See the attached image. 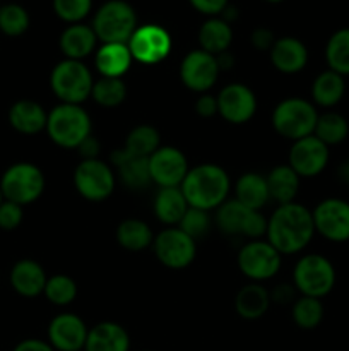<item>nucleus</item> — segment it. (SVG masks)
<instances>
[{
    "mask_svg": "<svg viewBox=\"0 0 349 351\" xmlns=\"http://www.w3.org/2000/svg\"><path fill=\"white\" fill-rule=\"evenodd\" d=\"M315 233L311 211L298 202L277 206L267 219V242L281 256H291L307 249Z\"/></svg>",
    "mask_w": 349,
    "mask_h": 351,
    "instance_id": "nucleus-1",
    "label": "nucleus"
},
{
    "mask_svg": "<svg viewBox=\"0 0 349 351\" xmlns=\"http://www.w3.org/2000/svg\"><path fill=\"white\" fill-rule=\"evenodd\" d=\"M229 187L231 182L226 170L214 163L190 168L180 185L188 206L202 211L218 209L222 202L228 201Z\"/></svg>",
    "mask_w": 349,
    "mask_h": 351,
    "instance_id": "nucleus-2",
    "label": "nucleus"
},
{
    "mask_svg": "<svg viewBox=\"0 0 349 351\" xmlns=\"http://www.w3.org/2000/svg\"><path fill=\"white\" fill-rule=\"evenodd\" d=\"M91 117L81 105L62 103L48 113L44 130L57 146L65 149H77L91 136Z\"/></svg>",
    "mask_w": 349,
    "mask_h": 351,
    "instance_id": "nucleus-3",
    "label": "nucleus"
},
{
    "mask_svg": "<svg viewBox=\"0 0 349 351\" xmlns=\"http://www.w3.org/2000/svg\"><path fill=\"white\" fill-rule=\"evenodd\" d=\"M320 113L317 106L303 98H287L277 103L272 112V127L279 136L289 141L313 136Z\"/></svg>",
    "mask_w": 349,
    "mask_h": 351,
    "instance_id": "nucleus-4",
    "label": "nucleus"
},
{
    "mask_svg": "<svg viewBox=\"0 0 349 351\" xmlns=\"http://www.w3.org/2000/svg\"><path fill=\"white\" fill-rule=\"evenodd\" d=\"M335 274L334 264L322 254H308L296 263L293 271V285L303 297L324 298L334 290Z\"/></svg>",
    "mask_w": 349,
    "mask_h": 351,
    "instance_id": "nucleus-5",
    "label": "nucleus"
},
{
    "mask_svg": "<svg viewBox=\"0 0 349 351\" xmlns=\"http://www.w3.org/2000/svg\"><path fill=\"white\" fill-rule=\"evenodd\" d=\"M0 191L5 201L19 206L33 204L44 191V175L36 165L19 161L7 168L0 177Z\"/></svg>",
    "mask_w": 349,
    "mask_h": 351,
    "instance_id": "nucleus-6",
    "label": "nucleus"
},
{
    "mask_svg": "<svg viewBox=\"0 0 349 351\" xmlns=\"http://www.w3.org/2000/svg\"><path fill=\"white\" fill-rule=\"evenodd\" d=\"M92 84L94 82L91 71L82 64V60L65 58L55 65L50 74L51 91L67 105H81L86 101L91 96Z\"/></svg>",
    "mask_w": 349,
    "mask_h": 351,
    "instance_id": "nucleus-7",
    "label": "nucleus"
},
{
    "mask_svg": "<svg viewBox=\"0 0 349 351\" xmlns=\"http://www.w3.org/2000/svg\"><path fill=\"white\" fill-rule=\"evenodd\" d=\"M135 29V10L123 0L103 3L92 21V31L103 43H129Z\"/></svg>",
    "mask_w": 349,
    "mask_h": 351,
    "instance_id": "nucleus-8",
    "label": "nucleus"
},
{
    "mask_svg": "<svg viewBox=\"0 0 349 351\" xmlns=\"http://www.w3.org/2000/svg\"><path fill=\"white\" fill-rule=\"evenodd\" d=\"M218 228L229 237L260 239L267 233V219L260 211L250 209L236 199L222 202L216 213Z\"/></svg>",
    "mask_w": 349,
    "mask_h": 351,
    "instance_id": "nucleus-9",
    "label": "nucleus"
},
{
    "mask_svg": "<svg viewBox=\"0 0 349 351\" xmlns=\"http://www.w3.org/2000/svg\"><path fill=\"white\" fill-rule=\"evenodd\" d=\"M75 191L84 199L101 202L115 191V173L105 161L82 160L74 171Z\"/></svg>",
    "mask_w": 349,
    "mask_h": 351,
    "instance_id": "nucleus-10",
    "label": "nucleus"
},
{
    "mask_svg": "<svg viewBox=\"0 0 349 351\" xmlns=\"http://www.w3.org/2000/svg\"><path fill=\"white\" fill-rule=\"evenodd\" d=\"M238 267L253 283L267 281L281 269V254L262 240H252L238 252Z\"/></svg>",
    "mask_w": 349,
    "mask_h": 351,
    "instance_id": "nucleus-11",
    "label": "nucleus"
},
{
    "mask_svg": "<svg viewBox=\"0 0 349 351\" xmlns=\"http://www.w3.org/2000/svg\"><path fill=\"white\" fill-rule=\"evenodd\" d=\"M315 232L328 242H349V202L341 197H327L311 211Z\"/></svg>",
    "mask_w": 349,
    "mask_h": 351,
    "instance_id": "nucleus-12",
    "label": "nucleus"
},
{
    "mask_svg": "<svg viewBox=\"0 0 349 351\" xmlns=\"http://www.w3.org/2000/svg\"><path fill=\"white\" fill-rule=\"evenodd\" d=\"M156 259L170 269H185L190 266L197 254L195 240L180 228H166L154 237L153 242Z\"/></svg>",
    "mask_w": 349,
    "mask_h": 351,
    "instance_id": "nucleus-13",
    "label": "nucleus"
},
{
    "mask_svg": "<svg viewBox=\"0 0 349 351\" xmlns=\"http://www.w3.org/2000/svg\"><path fill=\"white\" fill-rule=\"evenodd\" d=\"M129 50L139 64L154 65L163 62L171 51V36L157 24H146L133 31L129 40Z\"/></svg>",
    "mask_w": 349,
    "mask_h": 351,
    "instance_id": "nucleus-14",
    "label": "nucleus"
},
{
    "mask_svg": "<svg viewBox=\"0 0 349 351\" xmlns=\"http://www.w3.org/2000/svg\"><path fill=\"white\" fill-rule=\"evenodd\" d=\"M218 58L204 50H194L181 60L180 79L185 88L195 93H207L219 77Z\"/></svg>",
    "mask_w": 349,
    "mask_h": 351,
    "instance_id": "nucleus-15",
    "label": "nucleus"
},
{
    "mask_svg": "<svg viewBox=\"0 0 349 351\" xmlns=\"http://www.w3.org/2000/svg\"><path fill=\"white\" fill-rule=\"evenodd\" d=\"M331 149L318 137L308 136L294 141L289 149V167L305 178H313L327 168Z\"/></svg>",
    "mask_w": 349,
    "mask_h": 351,
    "instance_id": "nucleus-16",
    "label": "nucleus"
},
{
    "mask_svg": "<svg viewBox=\"0 0 349 351\" xmlns=\"http://www.w3.org/2000/svg\"><path fill=\"white\" fill-rule=\"evenodd\" d=\"M187 156L178 147L161 146L149 156V171L153 184L161 187H180L188 173Z\"/></svg>",
    "mask_w": 349,
    "mask_h": 351,
    "instance_id": "nucleus-17",
    "label": "nucleus"
},
{
    "mask_svg": "<svg viewBox=\"0 0 349 351\" xmlns=\"http://www.w3.org/2000/svg\"><path fill=\"white\" fill-rule=\"evenodd\" d=\"M257 112L255 93L245 84H228L218 95V113L229 123L242 125Z\"/></svg>",
    "mask_w": 349,
    "mask_h": 351,
    "instance_id": "nucleus-18",
    "label": "nucleus"
},
{
    "mask_svg": "<svg viewBox=\"0 0 349 351\" xmlns=\"http://www.w3.org/2000/svg\"><path fill=\"white\" fill-rule=\"evenodd\" d=\"M89 329L75 314H60L48 326V341L58 351H81L88 339Z\"/></svg>",
    "mask_w": 349,
    "mask_h": 351,
    "instance_id": "nucleus-19",
    "label": "nucleus"
},
{
    "mask_svg": "<svg viewBox=\"0 0 349 351\" xmlns=\"http://www.w3.org/2000/svg\"><path fill=\"white\" fill-rule=\"evenodd\" d=\"M112 163L115 165L123 185L132 191H144L153 184L149 171V158L135 156L129 151L116 149L112 154Z\"/></svg>",
    "mask_w": 349,
    "mask_h": 351,
    "instance_id": "nucleus-20",
    "label": "nucleus"
},
{
    "mask_svg": "<svg viewBox=\"0 0 349 351\" xmlns=\"http://www.w3.org/2000/svg\"><path fill=\"white\" fill-rule=\"evenodd\" d=\"M270 62L283 74H296L307 67L308 50L298 38H279L270 48Z\"/></svg>",
    "mask_w": 349,
    "mask_h": 351,
    "instance_id": "nucleus-21",
    "label": "nucleus"
},
{
    "mask_svg": "<svg viewBox=\"0 0 349 351\" xmlns=\"http://www.w3.org/2000/svg\"><path fill=\"white\" fill-rule=\"evenodd\" d=\"M47 274L41 264L33 259H21L10 269V287L21 297L34 298L41 295L47 287Z\"/></svg>",
    "mask_w": 349,
    "mask_h": 351,
    "instance_id": "nucleus-22",
    "label": "nucleus"
},
{
    "mask_svg": "<svg viewBox=\"0 0 349 351\" xmlns=\"http://www.w3.org/2000/svg\"><path fill=\"white\" fill-rule=\"evenodd\" d=\"M48 113L33 99H19L9 110V123L23 136H34L47 129Z\"/></svg>",
    "mask_w": 349,
    "mask_h": 351,
    "instance_id": "nucleus-23",
    "label": "nucleus"
},
{
    "mask_svg": "<svg viewBox=\"0 0 349 351\" xmlns=\"http://www.w3.org/2000/svg\"><path fill=\"white\" fill-rule=\"evenodd\" d=\"M132 60L127 43H103L94 57V64L101 77L115 79H122L129 72Z\"/></svg>",
    "mask_w": 349,
    "mask_h": 351,
    "instance_id": "nucleus-24",
    "label": "nucleus"
},
{
    "mask_svg": "<svg viewBox=\"0 0 349 351\" xmlns=\"http://www.w3.org/2000/svg\"><path fill=\"white\" fill-rule=\"evenodd\" d=\"M130 338L116 322H99L89 329L84 351H129Z\"/></svg>",
    "mask_w": 349,
    "mask_h": 351,
    "instance_id": "nucleus-25",
    "label": "nucleus"
},
{
    "mask_svg": "<svg viewBox=\"0 0 349 351\" xmlns=\"http://www.w3.org/2000/svg\"><path fill=\"white\" fill-rule=\"evenodd\" d=\"M346 95V77L337 72L327 71L320 72L311 84V98L315 106L332 108L339 105Z\"/></svg>",
    "mask_w": 349,
    "mask_h": 351,
    "instance_id": "nucleus-26",
    "label": "nucleus"
},
{
    "mask_svg": "<svg viewBox=\"0 0 349 351\" xmlns=\"http://www.w3.org/2000/svg\"><path fill=\"white\" fill-rule=\"evenodd\" d=\"M96 38L92 27L84 24H70L60 36V50L70 60H82L96 48Z\"/></svg>",
    "mask_w": 349,
    "mask_h": 351,
    "instance_id": "nucleus-27",
    "label": "nucleus"
},
{
    "mask_svg": "<svg viewBox=\"0 0 349 351\" xmlns=\"http://www.w3.org/2000/svg\"><path fill=\"white\" fill-rule=\"evenodd\" d=\"M190 208L180 187H161L154 197V215L164 225H178Z\"/></svg>",
    "mask_w": 349,
    "mask_h": 351,
    "instance_id": "nucleus-28",
    "label": "nucleus"
},
{
    "mask_svg": "<svg viewBox=\"0 0 349 351\" xmlns=\"http://www.w3.org/2000/svg\"><path fill=\"white\" fill-rule=\"evenodd\" d=\"M270 291L260 283H250L238 291L235 298V308L240 317L246 321L260 319L270 307Z\"/></svg>",
    "mask_w": 349,
    "mask_h": 351,
    "instance_id": "nucleus-29",
    "label": "nucleus"
},
{
    "mask_svg": "<svg viewBox=\"0 0 349 351\" xmlns=\"http://www.w3.org/2000/svg\"><path fill=\"white\" fill-rule=\"evenodd\" d=\"M266 178L272 201H276L279 206L294 202V197L300 191V175L289 165L274 167Z\"/></svg>",
    "mask_w": 349,
    "mask_h": 351,
    "instance_id": "nucleus-30",
    "label": "nucleus"
},
{
    "mask_svg": "<svg viewBox=\"0 0 349 351\" xmlns=\"http://www.w3.org/2000/svg\"><path fill=\"white\" fill-rule=\"evenodd\" d=\"M235 199L246 208L260 211L270 199L267 178L260 173H253V171L243 173L236 180Z\"/></svg>",
    "mask_w": 349,
    "mask_h": 351,
    "instance_id": "nucleus-31",
    "label": "nucleus"
},
{
    "mask_svg": "<svg viewBox=\"0 0 349 351\" xmlns=\"http://www.w3.org/2000/svg\"><path fill=\"white\" fill-rule=\"evenodd\" d=\"M233 41V31L231 26L226 23L224 19H207L202 24L201 31H198V43H201V50L207 51V53L218 55L228 51L229 45Z\"/></svg>",
    "mask_w": 349,
    "mask_h": 351,
    "instance_id": "nucleus-32",
    "label": "nucleus"
},
{
    "mask_svg": "<svg viewBox=\"0 0 349 351\" xmlns=\"http://www.w3.org/2000/svg\"><path fill=\"white\" fill-rule=\"evenodd\" d=\"M116 242L130 252H140L153 245L154 235L146 221L137 218H127L116 228Z\"/></svg>",
    "mask_w": 349,
    "mask_h": 351,
    "instance_id": "nucleus-33",
    "label": "nucleus"
},
{
    "mask_svg": "<svg viewBox=\"0 0 349 351\" xmlns=\"http://www.w3.org/2000/svg\"><path fill=\"white\" fill-rule=\"evenodd\" d=\"M313 136L318 137L324 144H327L328 147L337 146V144L344 143L349 136L348 119L337 112L320 113Z\"/></svg>",
    "mask_w": 349,
    "mask_h": 351,
    "instance_id": "nucleus-34",
    "label": "nucleus"
},
{
    "mask_svg": "<svg viewBox=\"0 0 349 351\" xmlns=\"http://www.w3.org/2000/svg\"><path fill=\"white\" fill-rule=\"evenodd\" d=\"M325 62L328 69L341 75H349V27L335 31L325 45Z\"/></svg>",
    "mask_w": 349,
    "mask_h": 351,
    "instance_id": "nucleus-35",
    "label": "nucleus"
},
{
    "mask_svg": "<svg viewBox=\"0 0 349 351\" xmlns=\"http://www.w3.org/2000/svg\"><path fill=\"white\" fill-rule=\"evenodd\" d=\"M161 147V136L153 125H137L129 132L125 139V147L123 149L129 151L130 154L135 156L149 158L151 154L156 153Z\"/></svg>",
    "mask_w": 349,
    "mask_h": 351,
    "instance_id": "nucleus-36",
    "label": "nucleus"
},
{
    "mask_svg": "<svg viewBox=\"0 0 349 351\" xmlns=\"http://www.w3.org/2000/svg\"><path fill=\"white\" fill-rule=\"evenodd\" d=\"M324 304H322L320 298L313 297H303L296 298L291 308V317L293 322L298 328L305 329V331H310L320 326L322 319H324Z\"/></svg>",
    "mask_w": 349,
    "mask_h": 351,
    "instance_id": "nucleus-37",
    "label": "nucleus"
},
{
    "mask_svg": "<svg viewBox=\"0 0 349 351\" xmlns=\"http://www.w3.org/2000/svg\"><path fill=\"white\" fill-rule=\"evenodd\" d=\"M91 96L103 108H116L125 101L127 86L122 79L101 77L92 84Z\"/></svg>",
    "mask_w": 349,
    "mask_h": 351,
    "instance_id": "nucleus-38",
    "label": "nucleus"
},
{
    "mask_svg": "<svg viewBox=\"0 0 349 351\" xmlns=\"http://www.w3.org/2000/svg\"><path fill=\"white\" fill-rule=\"evenodd\" d=\"M29 14L19 3H5L0 7V31L5 36H21L29 27Z\"/></svg>",
    "mask_w": 349,
    "mask_h": 351,
    "instance_id": "nucleus-39",
    "label": "nucleus"
},
{
    "mask_svg": "<svg viewBox=\"0 0 349 351\" xmlns=\"http://www.w3.org/2000/svg\"><path fill=\"white\" fill-rule=\"evenodd\" d=\"M43 295L50 304L65 307V305L72 304L75 297H77V285H75V281L70 276L55 274V276L48 278Z\"/></svg>",
    "mask_w": 349,
    "mask_h": 351,
    "instance_id": "nucleus-40",
    "label": "nucleus"
},
{
    "mask_svg": "<svg viewBox=\"0 0 349 351\" xmlns=\"http://www.w3.org/2000/svg\"><path fill=\"white\" fill-rule=\"evenodd\" d=\"M178 228L197 242L198 239L207 235V232L211 230V216H209V211H202V209L197 208H188L185 216L181 218V221L178 223Z\"/></svg>",
    "mask_w": 349,
    "mask_h": 351,
    "instance_id": "nucleus-41",
    "label": "nucleus"
},
{
    "mask_svg": "<svg viewBox=\"0 0 349 351\" xmlns=\"http://www.w3.org/2000/svg\"><path fill=\"white\" fill-rule=\"evenodd\" d=\"M92 0H53L55 14L62 21L77 24L91 12Z\"/></svg>",
    "mask_w": 349,
    "mask_h": 351,
    "instance_id": "nucleus-42",
    "label": "nucleus"
},
{
    "mask_svg": "<svg viewBox=\"0 0 349 351\" xmlns=\"http://www.w3.org/2000/svg\"><path fill=\"white\" fill-rule=\"evenodd\" d=\"M23 206L3 199L2 204H0V230H3V232H12V230H16L23 223Z\"/></svg>",
    "mask_w": 349,
    "mask_h": 351,
    "instance_id": "nucleus-43",
    "label": "nucleus"
},
{
    "mask_svg": "<svg viewBox=\"0 0 349 351\" xmlns=\"http://www.w3.org/2000/svg\"><path fill=\"white\" fill-rule=\"evenodd\" d=\"M195 112L202 119H211L218 113V96H212L209 93H204L195 101Z\"/></svg>",
    "mask_w": 349,
    "mask_h": 351,
    "instance_id": "nucleus-44",
    "label": "nucleus"
},
{
    "mask_svg": "<svg viewBox=\"0 0 349 351\" xmlns=\"http://www.w3.org/2000/svg\"><path fill=\"white\" fill-rule=\"evenodd\" d=\"M190 3L205 16H216L228 7V0H190Z\"/></svg>",
    "mask_w": 349,
    "mask_h": 351,
    "instance_id": "nucleus-45",
    "label": "nucleus"
},
{
    "mask_svg": "<svg viewBox=\"0 0 349 351\" xmlns=\"http://www.w3.org/2000/svg\"><path fill=\"white\" fill-rule=\"evenodd\" d=\"M270 300L276 304H294L296 300V288L294 285H277L272 291H270Z\"/></svg>",
    "mask_w": 349,
    "mask_h": 351,
    "instance_id": "nucleus-46",
    "label": "nucleus"
},
{
    "mask_svg": "<svg viewBox=\"0 0 349 351\" xmlns=\"http://www.w3.org/2000/svg\"><path fill=\"white\" fill-rule=\"evenodd\" d=\"M274 43H276V40H274L272 31L266 29V27H259V29H255L252 33V45L255 48H259V50L270 51Z\"/></svg>",
    "mask_w": 349,
    "mask_h": 351,
    "instance_id": "nucleus-47",
    "label": "nucleus"
},
{
    "mask_svg": "<svg viewBox=\"0 0 349 351\" xmlns=\"http://www.w3.org/2000/svg\"><path fill=\"white\" fill-rule=\"evenodd\" d=\"M14 351H55L53 346L41 339H24L14 348Z\"/></svg>",
    "mask_w": 349,
    "mask_h": 351,
    "instance_id": "nucleus-48",
    "label": "nucleus"
},
{
    "mask_svg": "<svg viewBox=\"0 0 349 351\" xmlns=\"http://www.w3.org/2000/svg\"><path fill=\"white\" fill-rule=\"evenodd\" d=\"M77 149H79V153L82 154V158H84V160H94L99 153V143L94 139V137L89 136L88 139H86L84 143L77 147Z\"/></svg>",
    "mask_w": 349,
    "mask_h": 351,
    "instance_id": "nucleus-49",
    "label": "nucleus"
},
{
    "mask_svg": "<svg viewBox=\"0 0 349 351\" xmlns=\"http://www.w3.org/2000/svg\"><path fill=\"white\" fill-rule=\"evenodd\" d=\"M339 175H341L342 180L349 182V161H344V165H342L341 170H339Z\"/></svg>",
    "mask_w": 349,
    "mask_h": 351,
    "instance_id": "nucleus-50",
    "label": "nucleus"
},
{
    "mask_svg": "<svg viewBox=\"0 0 349 351\" xmlns=\"http://www.w3.org/2000/svg\"><path fill=\"white\" fill-rule=\"evenodd\" d=\"M266 2H270V3H277V2H283V0H266Z\"/></svg>",
    "mask_w": 349,
    "mask_h": 351,
    "instance_id": "nucleus-51",
    "label": "nucleus"
},
{
    "mask_svg": "<svg viewBox=\"0 0 349 351\" xmlns=\"http://www.w3.org/2000/svg\"><path fill=\"white\" fill-rule=\"evenodd\" d=\"M2 201H3V195H2V191H0V204H2Z\"/></svg>",
    "mask_w": 349,
    "mask_h": 351,
    "instance_id": "nucleus-52",
    "label": "nucleus"
},
{
    "mask_svg": "<svg viewBox=\"0 0 349 351\" xmlns=\"http://www.w3.org/2000/svg\"><path fill=\"white\" fill-rule=\"evenodd\" d=\"M0 7H2V3H0Z\"/></svg>",
    "mask_w": 349,
    "mask_h": 351,
    "instance_id": "nucleus-53",
    "label": "nucleus"
}]
</instances>
